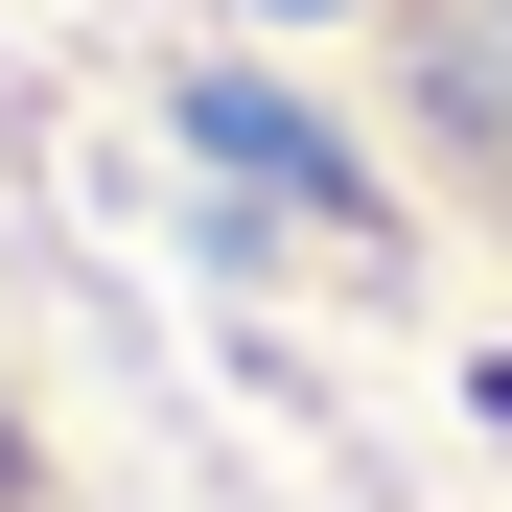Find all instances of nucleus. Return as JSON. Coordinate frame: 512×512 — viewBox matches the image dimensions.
Returning a JSON list of instances; mask_svg holds the SVG:
<instances>
[{"label":"nucleus","instance_id":"f257e3e1","mask_svg":"<svg viewBox=\"0 0 512 512\" xmlns=\"http://www.w3.org/2000/svg\"><path fill=\"white\" fill-rule=\"evenodd\" d=\"M396 47H419V117L512 187V0H396Z\"/></svg>","mask_w":512,"mask_h":512},{"label":"nucleus","instance_id":"f03ea898","mask_svg":"<svg viewBox=\"0 0 512 512\" xmlns=\"http://www.w3.org/2000/svg\"><path fill=\"white\" fill-rule=\"evenodd\" d=\"M187 117H210V163H256V187H303V210H350V163H326L280 94H187Z\"/></svg>","mask_w":512,"mask_h":512}]
</instances>
